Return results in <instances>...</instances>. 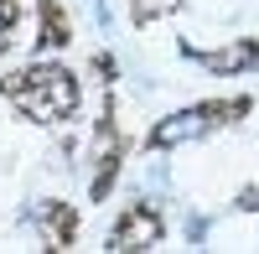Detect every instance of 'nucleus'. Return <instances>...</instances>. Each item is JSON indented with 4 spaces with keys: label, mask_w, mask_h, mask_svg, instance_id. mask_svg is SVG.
Segmentation results:
<instances>
[{
    "label": "nucleus",
    "mask_w": 259,
    "mask_h": 254,
    "mask_svg": "<svg viewBox=\"0 0 259 254\" xmlns=\"http://www.w3.org/2000/svg\"><path fill=\"white\" fill-rule=\"evenodd\" d=\"M0 94L11 99V109L31 124H68L83 104V89L73 68H62V62H31V68H16L0 78Z\"/></svg>",
    "instance_id": "obj_1"
},
{
    "label": "nucleus",
    "mask_w": 259,
    "mask_h": 254,
    "mask_svg": "<svg viewBox=\"0 0 259 254\" xmlns=\"http://www.w3.org/2000/svg\"><path fill=\"white\" fill-rule=\"evenodd\" d=\"M249 109H254V99H207V104H192V109H177V114H166L156 130H150V151H166V145L228 130V124H239Z\"/></svg>",
    "instance_id": "obj_2"
},
{
    "label": "nucleus",
    "mask_w": 259,
    "mask_h": 254,
    "mask_svg": "<svg viewBox=\"0 0 259 254\" xmlns=\"http://www.w3.org/2000/svg\"><path fill=\"white\" fill-rule=\"evenodd\" d=\"M124 130H119V119H114V104H104V114L94 124V177H89V197L104 202L114 192V177H119V166H124Z\"/></svg>",
    "instance_id": "obj_3"
},
{
    "label": "nucleus",
    "mask_w": 259,
    "mask_h": 254,
    "mask_svg": "<svg viewBox=\"0 0 259 254\" xmlns=\"http://www.w3.org/2000/svg\"><path fill=\"white\" fill-rule=\"evenodd\" d=\"M166 239V223H161V213L156 207H145V202H135V207H124L119 213V223L109 228V249H150V244H161Z\"/></svg>",
    "instance_id": "obj_4"
},
{
    "label": "nucleus",
    "mask_w": 259,
    "mask_h": 254,
    "mask_svg": "<svg viewBox=\"0 0 259 254\" xmlns=\"http://www.w3.org/2000/svg\"><path fill=\"white\" fill-rule=\"evenodd\" d=\"M197 62L207 73H249V68H259V36H244V41L218 47V52H197Z\"/></svg>",
    "instance_id": "obj_5"
},
{
    "label": "nucleus",
    "mask_w": 259,
    "mask_h": 254,
    "mask_svg": "<svg viewBox=\"0 0 259 254\" xmlns=\"http://www.w3.org/2000/svg\"><path fill=\"white\" fill-rule=\"evenodd\" d=\"M36 16H41V31H36V52H57L73 41V26H68V11L57 0H36Z\"/></svg>",
    "instance_id": "obj_6"
},
{
    "label": "nucleus",
    "mask_w": 259,
    "mask_h": 254,
    "mask_svg": "<svg viewBox=\"0 0 259 254\" xmlns=\"http://www.w3.org/2000/svg\"><path fill=\"white\" fill-rule=\"evenodd\" d=\"M73 239H78V213L68 202H47V207H41V244L68 249Z\"/></svg>",
    "instance_id": "obj_7"
},
{
    "label": "nucleus",
    "mask_w": 259,
    "mask_h": 254,
    "mask_svg": "<svg viewBox=\"0 0 259 254\" xmlns=\"http://www.w3.org/2000/svg\"><path fill=\"white\" fill-rule=\"evenodd\" d=\"M182 0H130V16H135V26H150V21H161L171 16Z\"/></svg>",
    "instance_id": "obj_8"
},
{
    "label": "nucleus",
    "mask_w": 259,
    "mask_h": 254,
    "mask_svg": "<svg viewBox=\"0 0 259 254\" xmlns=\"http://www.w3.org/2000/svg\"><path fill=\"white\" fill-rule=\"evenodd\" d=\"M16 21H21V0H0V52L11 47V36H16Z\"/></svg>",
    "instance_id": "obj_9"
}]
</instances>
